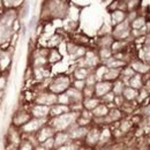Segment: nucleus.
Returning <instances> with one entry per match:
<instances>
[{"label": "nucleus", "mask_w": 150, "mask_h": 150, "mask_svg": "<svg viewBox=\"0 0 150 150\" xmlns=\"http://www.w3.org/2000/svg\"><path fill=\"white\" fill-rule=\"evenodd\" d=\"M75 122H76V114L71 111V112H67L65 114L58 115V117H53L50 125L57 133V132L68 131Z\"/></svg>", "instance_id": "nucleus-1"}, {"label": "nucleus", "mask_w": 150, "mask_h": 150, "mask_svg": "<svg viewBox=\"0 0 150 150\" xmlns=\"http://www.w3.org/2000/svg\"><path fill=\"white\" fill-rule=\"evenodd\" d=\"M71 88V80L67 75H60L56 77L51 84L49 86V91L53 93L56 95H60V94H64L66 93L68 89Z\"/></svg>", "instance_id": "nucleus-2"}, {"label": "nucleus", "mask_w": 150, "mask_h": 150, "mask_svg": "<svg viewBox=\"0 0 150 150\" xmlns=\"http://www.w3.org/2000/svg\"><path fill=\"white\" fill-rule=\"evenodd\" d=\"M46 119H37V118H31L24 126H22L20 129L22 132L23 136H28V135H35L39 128L42 126L45 125Z\"/></svg>", "instance_id": "nucleus-3"}, {"label": "nucleus", "mask_w": 150, "mask_h": 150, "mask_svg": "<svg viewBox=\"0 0 150 150\" xmlns=\"http://www.w3.org/2000/svg\"><path fill=\"white\" fill-rule=\"evenodd\" d=\"M12 58H13V46L0 49V73L5 74L6 72H8L12 65Z\"/></svg>", "instance_id": "nucleus-4"}, {"label": "nucleus", "mask_w": 150, "mask_h": 150, "mask_svg": "<svg viewBox=\"0 0 150 150\" xmlns=\"http://www.w3.org/2000/svg\"><path fill=\"white\" fill-rule=\"evenodd\" d=\"M35 104H39V105H45V106H52L58 103V95L53 94L51 91H42L38 93L35 96Z\"/></svg>", "instance_id": "nucleus-5"}, {"label": "nucleus", "mask_w": 150, "mask_h": 150, "mask_svg": "<svg viewBox=\"0 0 150 150\" xmlns=\"http://www.w3.org/2000/svg\"><path fill=\"white\" fill-rule=\"evenodd\" d=\"M31 114L29 109H19L16 110L14 114H13V118H12V125L21 128L22 126H24L30 119H31Z\"/></svg>", "instance_id": "nucleus-6"}, {"label": "nucleus", "mask_w": 150, "mask_h": 150, "mask_svg": "<svg viewBox=\"0 0 150 150\" xmlns=\"http://www.w3.org/2000/svg\"><path fill=\"white\" fill-rule=\"evenodd\" d=\"M22 139H23V134H22L21 129L15 127V126H13V125H11V127L8 128L7 134H6V143L19 147Z\"/></svg>", "instance_id": "nucleus-7"}, {"label": "nucleus", "mask_w": 150, "mask_h": 150, "mask_svg": "<svg viewBox=\"0 0 150 150\" xmlns=\"http://www.w3.org/2000/svg\"><path fill=\"white\" fill-rule=\"evenodd\" d=\"M29 111H30V114H31L33 118L46 119V118L50 115V106L34 104L31 108H29Z\"/></svg>", "instance_id": "nucleus-8"}, {"label": "nucleus", "mask_w": 150, "mask_h": 150, "mask_svg": "<svg viewBox=\"0 0 150 150\" xmlns=\"http://www.w3.org/2000/svg\"><path fill=\"white\" fill-rule=\"evenodd\" d=\"M54 134H56V131L52 128V126L45 124L44 126H42V127L39 128V131L35 134V136H36V139H37L38 143H42V142H44V141H46V140L53 137Z\"/></svg>", "instance_id": "nucleus-9"}, {"label": "nucleus", "mask_w": 150, "mask_h": 150, "mask_svg": "<svg viewBox=\"0 0 150 150\" xmlns=\"http://www.w3.org/2000/svg\"><path fill=\"white\" fill-rule=\"evenodd\" d=\"M112 90V82L109 81H99L94 86V95L98 98H102L104 95Z\"/></svg>", "instance_id": "nucleus-10"}, {"label": "nucleus", "mask_w": 150, "mask_h": 150, "mask_svg": "<svg viewBox=\"0 0 150 150\" xmlns=\"http://www.w3.org/2000/svg\"><path fill=\"white\" fill-rule=\"evenodd\" d=\"M99 134H100V132L97 128H93V129L88 131L86 137H84L86 144L89 146V147H95L99 141Z\"/></svg>", "instance_id": "nucleus-11"}, {"label": "nucleus", "mask_w": 150, "mask_h": 150, "mask_svg": "<svg viewBox=\"0 0 150 150\" xmlns=\"http://www.w3.org/2000/svg\"><path fill=\"white\" fill-rule=\"evenodd\" d=\"M54 139V149L58 147H61L66 143H68L71 141V137H69V134L68 132H57L53 136Z\"/></svg>", "instance_id": "nucleus-12"}, {"label": "nucleus", "mask_w": 150, "mask_h": 150, "mask_svg": "<svg viewBox=\"0 0 150 150\" xmlns=\"http://www.w3.org/2000/svg\"><path fill=\"white\" fill-rule=\"evenodd\" d=\"M67 112H71L69 105H64V104H54L50 108V115L52 117H58L61 114H65Z\"/></svg>", "instance_id": "nucleus-13"}, {"label": "nucleus", "mask_w": 150, "mask_h": 150, "mask_svg": "<svg viewBox=\"0 0 150 150\" xmlns=\"http://www.w3.org/2000/svg\"><path fill=\"white\" fill-rule=\"evenodd\" d=\"M91 113H93V117H95V118H104L109 113V109H108L106 104L99 103L94 110L91 111Z\"/></svg>", "instance_id": "nucleus-14"}, {"label": "nucleus", "mask_w": 150, "mask_h": 150, "mask_svg": "<svg viewBox=\"0 0 150 150\" xmlns=\"http://www.w3.org/2000/svg\"><path fill=\"white\" fill-rule=\"evenodd\" d=\"M100 103V100H99V98L98 97H89V98H86L84 100H83V103H82V105H83V108L86 109V110H88V111H93L95 108Z\"/></svg>", "instance_id": "nucleus-15"}, {"label": "nucleus", "mask_w": 150, "mask_h": 150, "mask_svg": "<svg viewBox=\"0 0 150 150\" xmlns=\"http://www.w3.org/2000/svg\"><path fill=\"white\" fill-rule=\"evenodd\" d=\"M35 149V146L34 143L25 136H23L22 141L20 142L19 144V150H34Z\"/></svg>", "instance_id": "nucleus-16"}, {"label": "nucleus", "mask_w": 150, "mask_h": 150, "mask_svg": "<svg viewBox=\"0 0 150 150\" xmlns=\"http://www.w3.org/2000/svg\"><path fill=\"white\" fill-rule=\"evenodd\" d=\"M88 75H89V71L86 67H79L74 72L75 80H86Z\"/></svg>", "instance_id": "nucleus-17"}, {"label": "nucleus", "mask_w": 150, "mask_h": 150, "mask_svg": "<svg viewBox=\"0 0 150 150\" xmlns=\"http://www.w3.org/2000/svg\"><path fill=\"white\" fill-rule=\"evenodd\" d=\"M112 20L115 24H119V23L124 22V20H125V13H124V11H120V9H115V11H113Z\"/></svg>", "instance_id": "nucleus-18"}, {"label": "nucleus", "mask_w": 150, "mask_h": 150, "mask_svg": "<svg viewBox=\"0 0 150 150\" xmlns=\"http://www.w3.org/2000/svg\"><path fill=\"white\" fill-rule=\"evenodd\" d=\"M4 8H19L21 6V0H1Z\"/></svg>", "instance_id": "nucleus-19"}, {"label": "nucleus", "mask_w": 150, "mask_h": 150, "mask_svg": "<svg viewBox=\"0 0 150 150\" xmlns=\"http://www.w3.org/2000/svg\"><path fill=\"white\" fill-rule=\"evenodd\" d=\"M124 82L122 81H117L114 84H112V91L113 94L115 95V96H120V95H122L124 93Z\"/></svg>", "instance_id": "nucleus-20"}, {"label": "nucleus", "mask_w": 150, "mask_h": 150, "mask_svg": "<svg viewBox=\"0 0 150 150\" xmlns=\"http://www.w3.org/2000/svg\"><path fill=\"white\" fill-rule=\"evenodd\" d=\"M113 54H112V50H111V47H100V50H99V58L100 59H103V60H106V59H109V58H111Z\"/></svg>", "instance_id": "nucleus-21"}, {"label": "nucleus", "mask_w": 150, "mask_h": 150, "mask_svg": "<svg viewBox=\"0 0 150 150\" xmlns=\"http://www.w3.org/2000/svg\"><path fill=\"white\" fill-rule=\"evenodd\" d=\"M122 95H124V97L126 99L131 100V99H134L136 97V91L134 90V88H126V89H124Z\"/></svg>", "instance_id": "nucleus-22"}, {"label": "nucleus", "mask_w": 150, "mask_h": 150, "mask_svg": "<svg viewBox=\"0 0 150 150\" xmlns=\"http://www.w3.org/2000/svg\"><path fill=\"white\" fill-rule=\"evenodd\" d=\"M54 150H77V147H76L75 143L69 141L68 143H66V144H64V146H61V147H58V148H56Z\"/></svg>", "instance_id": "nucleus-23"}, {"label": "nucleus", "mask_w": 150, "mask_h": 150, "mask_svg": "<svg viewBox=\"0 0 150 150\" xmlns=\"http://www.w3.org/2000/svg\"><path fill=\"white\" fill-rule=\"evenodd\" d=\"M73 88L80 90V91H82V90L86 88V82H84V80H75V82L73 83Z\"/></svg>", "instance_id": "nucleus-24"}, {"label": "nucleus", "mask_w": 150, "mask_h": 150, "mask_svg": "<svg viewBox=\"0 0 150 150\" xmlns=\"http://www.w3.org/2000/svg\"><path fill=\"white\" fill-rule=\"evenodd\" d=\"M6 150H19V147L12 146V144H6Z\"/></svg>", "instance_id": "nucleus-25"}]
</instances>
